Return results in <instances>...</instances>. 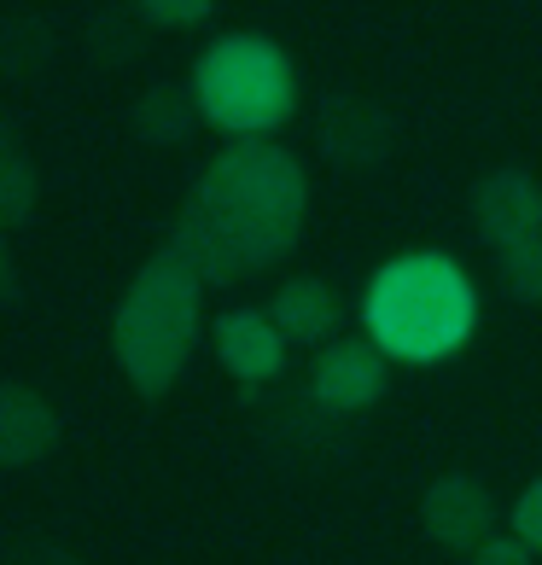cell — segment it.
<instances>
[{"label": "cell", "mask_w": 542, "mask_h": 565, "mask_svg": "<svg viewBox=\"0 0 542 565\" xmlns=\"http://www.w3.org/2000/svg\"><path fill=\"white\" fill-rule=\"evenodd\" d=\"M304 163L275 140H234L211 158L193 199L181 204L170 250H181L199 268L204 286H227L280 263L304 234Z\"/></svg>", "instance_id": "cell-1"}, {"label": "cell", "mask_w": 542, "mask_h": 565, "mask_svg": "<svg viewBox=\"0 0 542 565\" xmlns=\"http://www.w3.org/2000/svg\"><path fill=\"white\" fill-rule=\"evenodd\" d=\"M362 321L385 355L437 362V355H449L455 344L472 339L478 298H472V280L449 257L414 250V257H397L373 275Z\"/></svg>", "instance_id": "cell-2"}, {"label": "cell", "mask_w": 542, "mask_h": 565, "mask_svg": "<svg viewBox=\"0 0 542 565\" xmlns=\"http://www.w3.org/2000/svg\"><path fill=\"white\" fill-rule=\"evenodd\" d=\"M199 286H204L199 268L163 245L135 275V286L123 291L117 321H111V350L140 396H163L181 380L199 339Z\"/></svg>", "instance_id": "cell-3"}, {"label": "cell", "mask_w": 542, "mask_h": 565, "mask_svg": "<svg viewBox=\"0 0 542 565\" xmlns=\"http://www.w3.org/2000/svg\"><path fill=\"white\" fill-rule=\"evenodd\" d=\"M193 99L211 129L263 140L298 111V71L268 35H222L193 65Z\"/></svg>", "instance_id": "cell-4"}, {"label": "cell", "mask_w": 542, "mask_h": 565, "mask_svg": "<svg viewBox=\"0 0 542 565\" xmlns=\"http://www.w3.org/2000/svg\"><path fill=\"white\" fill-rule=\"evenodd\" d=\"M421 519H426L432 542H444V548H455V554H478L496 536V495L478 484V478L449 472L426 490Z\"/></svg>", "instance_id": "cell-5"}, {"label": "cell", "mask_w": 542, "mask_h": 565, "mask_svg": "<svg viewBox=\"0 0 542 565\" xmlns=\"http://www.w3.org/2000/svg\"><path fill=\"white\" fill-rule=\"evenodd\" d=\"M309 391L316 403L332 414H362L385 396V350L373 339H339L316 355V373H309Z\"/></svg>", "instance_id": "cell-6"}, {"label": "cell", "mask_w": 542, "mask_h": 565, "mask_svg": "<svg viewBox=\"0 0 542 565\" xmlns=\"http://www.w3.org/2000/svg\"><path fill=\"white\" fill-rule=\"evenodd\" d=\"M472 216H478V234H485L496 250L542 239V186L525 170H496V175L478 181Z\"/></svg>", "instance_id": "cell-7"}, {"label": "cell", "mask_w": 542, "mask_h": 565, "mask_svg": "<svg viewBox=\"0 0 542 565\" xmlns=\"http://www.w3.org/2000/svg\"><path fill=\"white\" fill-rule=\"evenodd\" d=\"M321 152L332 163H350V170L380 163L391 152V117L362 94H332L321 106Z\"/></svg>", "instance_id": "cell-8"}, {"label": "cell", "mask_w": 542, "mask_h": 565, "mask_svg": "<svg viewBox=\"0 0 542 565\" xmlns=\"http://www.w3.org/2000/svg\"><path fill=\"white\" fill-rule=\"evenodd\" d=\"M216 355L222 367L245 385H263V380H280L286 367V332L263 316V309H227L216 321Z\"/></svg>", "instance_id": "cell-9"}, {"label": "cell", "mask_w": 542, "mask_h": 565, "mask_svg": "<svg viewBox=\"0 0 542 565\" xmlns=\"http://www.w3.org/2000/svg\"><path fill=\"white\" fill-rule=\"evenodd\" d=\"M59 444V414L41 391L7 380L0 385V467H30Z\"/></svg>", "instance_id": "cell-10"}, {"label": "cell", "mask_w": 542, "mask_h": 565, "mask_svg": "<svg viewBox=\"0 0 542 565\" xmlns=\"http://www.w3.org/2000/svg\"><path fill=\"white\" fill-rule=\"evenodd\" d=\"M268 321L286 332V344H327L332 332H339L344 309H339V291H332L327 280L298 275L268 298Z\"/></svg>", "instance_id": "cell-11"}, {"label": "cell", "mask_w": 542, "mask_h": 565, "mask_svg": "<svg viewBox=\"0 0 542 565\" xmlns=\"http://www.w3.org/2000/svg\"><path fill=\"white\" fill-rule=\"evenodd\" d=\"M193 117H199L193 88H181V82H152L135 106V135L152 140V146H176V140H187Z\"/></svg>", "instance_id": "cell-12"}, {"label": "cell", "mask_w": 542, "mask_h": 565, "mask_svg": "<svg viewBox=\"0 0 542 565\" xmlns=\"http://www.w3.org/2000/svg\"><path fill=\"white\" fill-rule=\"evenodd\" d=\"M35 163L24 158V146H18L12 135L0 140V222L7 227H24L30 211H35Z\"/></svg>", "instance_id": "cell-13"}, {"label": "cell", "mask_w": 542, "mask_h": 565, "mask_svg": "<svg viewBox=\"0 0 542 565\" xmlns=\"http://www.w3.org/2000/svg\"><path fill=\"white\" fill-rule=\"evenodd\" d=\"M496 268H502L508 298L542 303V239H525V245H513V250H496Z\"/></svg>", "instance_id": "cell-14"}, {"label": "cell", "mask_w": 542, "mask_h": 565, "mask_svg": "<svg viewBox=\"0 0 542 565\" xmlns=\"http://www.w3.org/2000/svg\"><path fill=\"white\" fill-rule=\"evenodd\" d=\"M135 12L158 30H193L216 12V0H135Z\"/></svg>", "instance_id": "cell-15"}, {"label": "cell", "mask_w": 542, "mask_h": 565, "mask_svg": "<svg viewBox=\"0 0 542 565\" xmlns=\"http://www.w3.org/2000/svg\"><path fill=\"white\" fill-rule=\"evenodd\" d=\"M472 565H536V548L525 536H490L485 548L472 554Z\"/></svg>", "instance_id": "cell-16"}, {"label": "cell", "mask_w": 542, "mask_h": 565, "mask_svg": "<svg viewBox=\"0 0 542 565\" xmlns=\"http://www.w3.org/2000/svg\"><path fill=\"white\" fill-rule=\"evenodd\" d=\"M513 536H525L531 548L542 554V478H536V484L513 501Z\"/></svg>", "instance_id": "cell-17"}, {"label": "cell", "mask_w": 542, "mask_h": 565, "mask_svg": "<svg viewBox=\"0 0 542 565\" xmlns=\"http://www.w3.org/2000/svg\"><path fill=\"white\" fill-rule=\"evenodd\" d=\"M7 565H82V559H71L65 548H12Z\"/></svg>", "instance_id": "cell-18"}]
</instances>
